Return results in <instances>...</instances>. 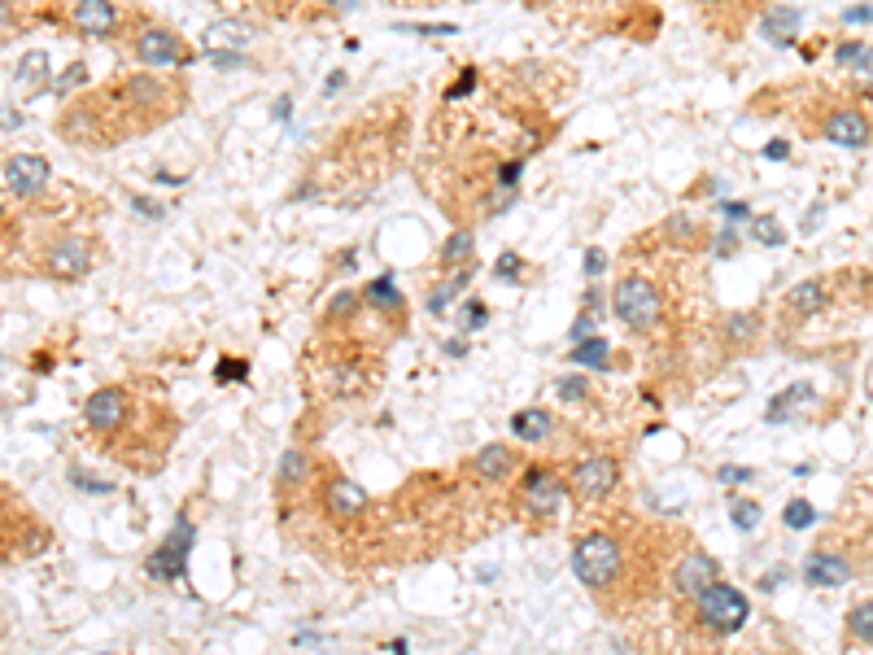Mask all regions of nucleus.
<instances>
[{
  "label": "nucleus",
  "mask_w": 873,
  "mask_h": 655,
  "mask_svg": "<svg viewBox=\"0 0 873 655\" xmlns=\"http://www.w3.org/2000/svg\"><path fill=\"white\" fill-rule=\"evenodd\" d=\"M572 577L581 581L585 590L603 594L620 586V577H625V546H620V538H612V533L594 529V533H581L577 546H572Z\"/></svg>",
  "instance_id": "nucleus-1"
},
{
  "label": "nucleus",
  "mask_w": 873,
  "mask_h": 655,
  "mask_svg": "<svg viewBox=\"0 0 873 655\" xmlns=\"http://www.w3.org/2000/svg\"><path fill=\"white\" fill-rule=\"evenodd\" d=\"M612 311L625 328H633L638 337H647V332H655L664 324V293L660 284L647 280L642 271H629V276L616 280L612 289Z\"/></svg>",
  "instance_id": "nucleus-2"
},
{
  "label": "nucleus",
  "mask_w": 873,
  "mask_h": 655,
  "mask_svg": "<svg viewBox=\"0 0 873 655\" xmlns=\"http://www.w3.org/2000/svg\"><path fill=\"white\" fill-rule=\"evenodd\" d=\"M808 136L830 140V145H843V149H869L873 145V118L860 110L856 101H821L817 110H812Z\"/></svg>",
  "instance_id": "nucleus-3"
},
{
  "label": "nucleus",
  "mask_w": 873,
  "mask_h": 655,
  "mask_svg": "<svg viewBox=\"0 0 873 655\" xmlns=\"http://www.w3.org/2000/svg\"><path fill=\"white\" fill-rule=\"evenodd\" d=\"M695 621L708 638H734L738 629L751 621V603L743 590H734L729 581H716L695 599Z\"/></svg>",
  "instance_id": "nucleus-4"
},
{
  "label": "nucleus",
  "mask_w": 873,
  "mask_h": 655,
  "mask_svg": "<svg viewBox=\"0 0 873 655\" xmlns=\"http://www.w3.org/2000/svg\"><path fill=\"white\" fill-rule=\"evenodd\" d=\"M516 503L529 511V516H542V520H550L559 507L568 503V481L559 476L555 468H524V476H520V490H516Z\"/></svg>",
  "instance_id": "nucleus-5"
},
{
  "label": "nucleus",
  "mask_w": 873,
  "mask_h": 655,
  "mask_svg": "<svg viewBox=\"0 0 873 655\" xmlns=\"http://www.w3.org/2000/svg\"><path fill=\"white\" fill-rule=\"evenodd\" d=\"M197 542V524L188 520V511L175 520V529L166 533V542H158V551L145 559V573L153 581H179L188 573V551H193Z\"/></svg>",
  "instance_id": "nucleus-6"
},
{
  "label": "nucleus",
  "mask_w": 873,
  "mask_h": 655,
  "mask_svg": "<svg viewBox=\"0 0 873 655\" xmlns=\"http://www.w3.org/2000/svg\"><path fill=\"white\" fill-rule=\"evenodd\" d=\"M131 57H136L140 66H149V70H166V66H188L193 62V49H188L175 31L149 22V27H140L136 40H131Z\"/></svg>",
  "instance_id": "nucleus-7"
},
{
  "label": "nucleus",
  "mask_w": 873,
  "mask_h": 655,
  "mask_svg": "<svg viewBox=\"0 0 873 655\" xmlns=\"http://www.w3.org/2000/svg\"><path fill=\"white\" fill-rule=\"evenodd\" d=\"M834 289H839V276H808L799 280L791 293L782 297V319L791 324H812L834 306Z\"/></svg>",
  "instance_id": "nucleus-8"
},
{
  "label": "nucleus",
  "mask_w": 873,
  "mask_h": 655,
  "mask_svg": "<svg viewBox=\"0 0 873 655\" xmlns=\"http://www.w3.org/2000/svg\"><path fill=\"white\" fill-rule=\"evenodd\" d=\"M92 262H97V249H92L88 236H57V241L44 249V271H49L53 280H79L92 271Z\"/></svg>",
  "instance_id": "nucleus-9"
},
{
  "label": "nucleus",
  "mask_w": 873,
  "mask_h": 655,
  "mask_svg": "<svg viewBox=\"0 0 873 655\" xmlns=\"http://www.w3.org/2000/svg\"><path fill=\"white\" fill-rule=\"evenodd\" d=\"M620 485V463L612 455H590L572 468V494L585 498V503H603L612 498V490Z\"/></svg>",
  "instance_id": "nucleus-10"
},
{
  "label": "nucleus",
  "mask_w": 873,
  "mask_h": 655,
  "mask_svg": "<svg viewBox=\"0 0 873 655\" xmlns=\"http://www.w3.org/2000/svg\"><path fill=\"white\" fill-rule=\"evenodd\" d=\"M127 407H131V393L123 385H105V389H97L88 402H83V424H88L97 437H110V433L123 428Z\"/></svg>",
  "instance_id": "nucleus-11"
},
{
  "label": "nucleus",
  "mask_w": 873,
  "mask_h": 655,
  "mask_svg": "<svg viewBox=\"0 0 873 655\" xmlns=\"http://www.w3.org/2000/svg\"><path fill=\"white\" fill-rule=\"evenodd\" d=\"M49 184H53V166H49V158H40V153H14V158L5 162V188L14 197L31 201Z\"/></svg>",
  "instance_id": "nucleus-12"
},
{
  "label": "nucleus",
  "mask_w": 873,
  "mask_h": 655,
  "mask_svg": "<svg viewBox=\"0 0 873 655\" xmlns=\"http://www.w3.org/2000/svg\"><path fill=\"white\" fill-rule=\"evenodd\" d=\"M856 577V564H852V555L843 551V546H834V542H825V546H817L808 559H804V581L808 586H847V581Z\"/></svg>",
  "instance_id": "nucleus-13"
},
{
  "label": "nucleus",
  "mask_w": 873,
  "mask_h": 655,
  "mask_svg": "<svg viewBox=\"0 0 873 655\" xmlns=\"http://www.w3.org/2000/svg\"><path fill=\"white\" fill-rule=\"evenodd\" d=\"M716 581H721V564H716L708 551H686L673 568V590L686 594V599H699V594L716 586Z\"/></svg>",
  "instance_id": "nucleus-14"
},
{
  "label": "nucleus",
  "mask_w": 873,
  "mask_h": 655,
  "mask_svg": "<svg viewBox=\"0 0 873 655\" xmlns=\"http://www.w3.org/2000/svg\"><path fill=\"white\" fill-rule=\"evenodd\" d=\"M70 22H75V31L88 35V40H110L118 31V22H123V9H118L114 0H75V5H70Z\"/></svg>",
  "instance_id": "nucleus-15"
},
{
  "label": "nucleus",
  "mask_w": 873,
  "mask_h": 655,
  "mask_svg": "<svg viewBox=\"0 0 873 655\" xmlns=\"http://www.w3.org/2000/svg\"><path fill=\"white\" fill-rule=\"evenodd\" d=\"M834 62H839V70L852 79L856 92L873 97V44L869 40H843L839 49H834Z\"/></svg>",
  "instance_id": "nucleus-16"
},
{
  "label": "nucleus",
  "mask_w": 873,
  "mask_h": 655,
  "mask_svg": "<svg viewBox=\"0 0 873 655\" xmlns=\"http://www.w3.org/2000/svg\"><path fill=\"white\" fill-rule=\"evenodd\" d=\"M516 468H520V455H516V446H507V442H489L472 455V476L476 481H489V485L516 476Z\"/></svg>",
  "instance_id": "nucleus-17"
},
{
  "label": "nucleus",
  "mask_w": 873,
  "mask_h": 655,
  "mask_svg": "<svg viewBox=\"0 0 873 655\" xmlns=\"http://www.w3.org/2000/svg\"><path fill=\"white\" fill-rule=\"evenodd\" d=\"M324 507L332 520H354L367 511V490L358 481H350V476H332L324 485Z\"/></svg>",
  "instance_id": "nucleus-18"
},
{
  "label": "nucleus",
  "mask_w": 873,
  "mask_h": 655,
  "mask_svg": "<svg viewBox=\"0 0 873 655\" xmlns=\"http://www.w3.org/2000/svg\"><path fill=\"white\" fill-rule=\"evenodd\" d=\"M363 302L372 306V311H380L385 319H393V324H406V293L398 289V284H393V276H376V280H367Z\"/></svg>",
  "instance_id": "nucleus-19"
},
{
  "label": "nucleus",
  "mask_w": 873,
  "mask_h": 655,
  "mask_svg": "<svg viewBox=\"0 0 873 655\" xmlns=\"http://www.w3.org/2000/svg\"><path fill=\"white\" fill-rule=\"evenodd\" d=\"M843 642L847 655H873V599L856 603L843 621Z\"/></svg>",
  "instance_id": "nucleus-20"
},
{
  "label": "nucleus",
  "mask_w": 873,
  "mask_h": 655,
  "mask_svg": "<svg viewBox=\"0 0 873 655\" xmlns=\"http://www.w3.org/2000/svg\"><path fill=\"white\" fill-rule=\"evenodd\" d=\"M437 267L441 271H463L476 267V232L472 228H454L437 249Z\"/></svg>",
  "instance_id": "nucleus-21"
},
{
  "label": "nucleus",
  "mask_w": 873,
  "mask_h": 655,
  "mask_svg": "<svg viewBox=\"0 0 873 655\" xmlns=\"http://www.w3.org/2000/svg\"><path fill=\"white\" fill-rule=\"evenodd\" d=\"M472 276H476V267L446 271V280H437V284H433V293H428V311H433V315H446L450 306L459 302V293L472 284Z\"/></svg>",
  "instance_id": "nucleus-22"
},
{
  "label": "nucleus",
  "mask_w": 873,
  "mask_h": 655,
  "mask_svg": "<svg viewBox=\"0 0 873 655\" xmlns=\"http://www.w3.org/2000/svg\"><path fill=\"white\" fill-rule=\"evenodd\" d=\"M550 428H555V420H550V411H542V407H524L511 415V437H516V442H546Z\"/></svg>",
  "instance_id": "nucleus-23"
},
{
  "label": "nucleus",
  "mask_w": 873,
  "mask_h": 655,
  "mask_svg": "<svg viewBox=\"0 0 873 655\" xmlns=\"http://www.w3.org/2000/svg\"><path fill=\"white\" fill-rule=\"evenodd\" d=\"M49 70H53V57L44 49H27L18 57L14 66V83L18 88H40V83H49Z\"/></svg>",
  "instance_id": "nucleus-24"
},
{
  "label": "nucleus",
  "mask_w": 873,
  "mask_h": 655,
  "mask_svg": "<svg viewBox=\"0 0 873 655\" xmlns=\"http://www.w3.org/2000/svg\"><path fill=\"white\" fill-rule=\"evenodd\" d=\"M812 398H817V389H812V385H804V380H799V385L782 389V393H777V398L769 402V411H764V420H769V424H782V420H791V415H795L799 407H804V402H812Z\"/></svg>",
  "instance_id": "nucleus-25"
},
{
  "label": "nucleus",
  "mask_w": 873,
  "mask_h": 655,
  "mask_svg": "<svg viewBox=\"0 0 873 655\" xmlns=\"http://www.w3.org/2000/svg\"><path fill=\"white\" fill-rule=\"evenodd\" d=\"M795 31H799V9H773V14L760 18V35L773 40L777 49H786L795 40Z\"/></svg>",
  "instance_id": "nucleus-26"
},
{
  "label": "nucleus",
  "mask_w": 873,
  "mask_h": 655,
  "mask_svg": "<svg viewBox=\"0 0 873 655\" xmlns=\"http://www.w3.org/2000/svg\"><path fill=\"white\" fill-rule=\"evenodd\" d=\"M572 363L603 372V367H612V341H607V337H585V341H577V345H572Z\"/></svg>",
  "instance_id": "nucleus-27"
},
{
  "label": "nucleus",
  "mask_w": 873,
  "mask_h": 655,
  "mask_svg": "<svg viewBox=\"0 0 873 655\" xmlns=\"http://www.w3.org/2000/svg\"><path fill=\"white\" fill-rule=\"evenodd\" d=\"M756 332H760V315L738 311V315H729V319H725L721 337H725V341H734V345H747V341H756Z\"/></svg>",
  "instance_id": "nucleus-28"
},
{
  "label": "nucleus",
  "mask_w": 873,
  "mask_h": 655,
  "mask_svg": "<svg viewBox=\"0 0 873 655\" xmlns=\"http://www.w3.org/2000/svg\"><path fill=\"white\" fill-rule=\"evenodd\" d=\"M358 306H363V289H341L337 297L328 302V311H324V324H345Z\"/></svg>",
  "instance_id": "nucleus-29"
},
{
  "label": "nucleus",
  "mask_w": 873,
  "mask_h": 655,
  "mask_svg": "<svg viewBox=\"0 0 873 655\" xmlns=\"http://www.w3.org/2000/svg\"><path fill=\"white\" fill-rule=\"evenodd\" d=\"M751 241L777 249V245H786V228L773 219V214H756V219H751Z\"/></svg>",
  "instance_id": "nucleus-30"
},
{
  "label": "nucleus",
  "mask_w": 873,
  "mask_h": 655,
  "mask_svg": "<svg viewBox=\"0 0 873 655\" xmlns=\"http://www.w3.org/2000/svg\"><path fill=\"white\" fill-rule=\"evenodd\" d=\"M249 35H254L249 27H241V22H227V18H223V22H214V27L206 31V49H219V44H245Z\"/></svg>",
  "instance_id": "nucleus-31"
},
{
  "label": "nucleus",
  "mask_w": 873,
  "mask_h": 655,
  "mask_svg": "<svg viewBox=\"0 0 873 655\" xmlns=\"http://www.w3.org/2000/svg\"><path fill=\"white\" fill-rule=\"evenodd\" d=\"M729 520H734V529L751 533L760 524V503H751V498H729Z\"/></svg>",
  "instance_id": "nucleus-32"
},
{
  "label": "nucleus",
  "mask_w": 873,
  "mask_h": 655,
  "mask_svg": "<svg viewBox=\"0 0 873 655\" xmlns=\"http://www.w3.org/2000/svg\"><path fill=\"white\" fill-rule=\"evenodd\" d=\"M782 524L786 529H812V524H817V507H812L808 498H795V503H786Z\"/></svg>",
  "instance_id": "nucleus-33"
},
{
  "label": "nucleus",
  "mask_w": 873,
  "mask_h": 655,
  "mask_svg": "<svg viewBox=\"0 0 873 655\" xmlns=\"http://www.w3.org/2000/svg\"><path fill=\"white\" fill-rule=\"evenodd\" d=\"M88 83V62H70L62 75L57 79H49V88L57 92V97H66V92H75V88H83Z\"/></svg>",
  "instance_id": "nucleus-34"
},
{
  "label": "nucleus",
  "mask_w": 873,
  "mask_h": 655,
  "mask_svg": "<svg viewBox=\"0 0 873 655\" xmlns=\"http://www.w3.org/2000/svg\"><path fill=\"white\" fill-rule=\"evenodd\" d=\"M664 228H668V236H673V241H681L686 249H699V241H703V236H699V228H695V219H690V214H673V219H668Z\"/></svg>",
  "instance_id": "nucleus-35"
},
{
  "label": "nucleus",
  "mask_w": 873,
  "mask_h": 655,
  "mask_svg": "<svg viewBox=\"0 0 873 655\" xmlns=\"http://www.w3.org/2000/svg\"><path fill=\"white\" fill-rule=\"evenodd\" d=\"M306 463H310V459L302 455V450H289V455L280 459V485H293V481H302V476H306Z\"/></svg>",
  "instance_id": "nucleus-36"
},
{
  "label": "nucleus",
  "mask_w": 873,
  "mask_h": 655,
  "mask_svg": "<svg viewBox=\"0 0 873 655\" xmlns=\"http://www.w3.org/2000/svg\"><path fill=\"white\" fill-rule=\"evenodd\" d=\"M555 393H559L564 402H585V398H590V380H585V376H564V380L555 385Z\"/></svg>",
  "instance_id": "nucleus-37"
},
{
  "label": "nucleus",
  "mask_w": 873,
  "mask_h": 655,
  "mask_svg": "<svg viewBox=\"0 0 873 655\" xmlns=\"http://www.w3.org/2000/svg\"><path fill=\"white\" fill-rule=\"evenodd\" d=\"M214 380H219V385H227V380H249V363L245 359H223L219 367H214Z\"/></svg>",
  "instance_id": "nucleus-38"
},
{
  "label": "nucleus",
  "mask_w": 873,
  "mask_h": 655,
  "mask_svg": "<svg viewBox=\"0 0 873 655\" xmlns=\"http://www.w3.org/2000/svg\"><path fill=\"white\" fill-rule=\"evenodd\" d=\"M738 249V232H734V223H721V232H716V241H712V254L716 258H729Z\"/></svg>",
  "instance_id": "nucleus-39"
},
{
  "label": "nucleus",
  "mask_w": 873,
  "mask_h": 655,
  "mask_svg": "<svg viewBox=\"0 0 873 655\" xmlns=\"http://www.w3.org/2000/svg\"><path fill=\"white\" fill-rule=\"evenodd\" d=\"M494 271L502 280H511V284H520L524 280V262H520V254H502L498 262H494Z\"/></svg>",
  "instance_id": "nucleus-40"
},
{
  "label": "nucleus",
  "mask_w": 873,
  "mask_h": 655,
  "mask_svg": "<svg viewBox=\"0 0 873 655\" xmlns=\"http://www.w3.org/2000/svg\"><path fill=\"white\" fill-rule=\"evenodd\" d=\"M594 324H599V315H590V311H581L577 319H572V332H568L572 345L585 341V337H594Z\"/></svg>",
  "instance_id": "nucleus-41"
},
{
  "label": "nucleus",
  "mask_w": 873,
  "mask_h": 655,
  "mask_svg": "<svg viewBox=\"0 0 873 655\" xmlns=\"http://www.w3.org/2000/svg\"><path fill=\"white\" fill-rule=\"evenodd\" d=\"M716 481H721V485H743V481H756V472H751V468H738V463H729V468L716 472Z\"/></svg>",
  "instance_id": "nucleus-42"
},
{
  "label": "nucleus",
  "mask_w": 873,
  "mask_h": 655,
  "mask_svg": "<svg viewBox=\"0 0 873 655\" xmlns=\"http://www.w3.org/2000/svg\"><path fill=\"white\" fill-rule=\"evenodd\" d=\"M476 79H481V70H463V75H459V83H454V88L446 92V101H459V97H468V92L476 88Z\"/></svg>",
  "instance_id": "nucleus-43"
},
{
  "label": "nucleus",
  "mask_w": 873,
  "mask_h": 655,
  "mask_svg": "<svg viewBox=\"0 0 873 655\" xmlns=\"http://www.w3.org/2000/svg\"><path fill=\"white\" fill-rule=\"evenodd\" d=\"M463 324H468V332H472V328H485V324H489V306H485V302H468V311H463Z\"/></svg>",
  "instance_id": "nucleus-44"
},
{
  "label": "nucleus",
  "mask_w": 873,
  "mask_h": 655,
  "mask_svg": "<svg viewBox=\"0 0 873 655\" xmlns=\"http://www.w3.org/2000/svg\"><path fill=\"white\" fill-rule=\"evenodd\" d=\"M70 481H75V485H79V490H92V494H110V490H114V485H110V481H97V476H83L79 468H75V472H70Z\"/></svg>",
  "instance_id": "nucleus-45"
},
{
  "label": "nucleus",
  "mask_w": 873,
  "mask_h": 655,
  "mask_svg": "<svg viewBox=\"0 0 873 655\" xmlns=\"http://www.w3.org/2000/svg\"><path fill=\"white\" fill-rule=\"evenodd\" d=\"M131 206L145 214V219H153V223H158L162 214H166V206H158V201H149V197H131Z\"/></svg>",
  "instance_id": "nucleus-46"
},
{
  "label": "nucleus",
  "mask_w": 873,
  "mask_h": 655,
  "mask_svg": "<svg viewBox=\"0 0 873 655\" xmlns=\"http://www.w3.org/2000/svg\"><path fill=\"white\" fill-rule=\"evenodd\" d=\"M607 271V254L603 249H590V254H585V276H603Z\"/></svg>",
  "instance_id": "nucleus-47"
},
{
  "label": "nucleus",
  "mask_w": 873,
  "mask_h": 655,
  "mask_svg": "<svg viewBox=\"0 0 873 655\" xmlns=\"http://www.w3.org/2000/svg\"><path fill=\"white\" fill-rule=\"evenodd\" d=\"M716 210H721L725 219H751V206H743V201H721Z\"/></svg>",
  "instance_id": "nucleus-48"
},
{
  "label": "nucleus",
  "mask_w": 873,
  "mask_h": 655,
  "mask_svg": "<svg viewBox=\"0 0 873 655\" xmlns=\"http://www.w3.org/2000/svg\"><path fill=\"white\" fill-rule=\"evenodd\" d=\"M843 22H847V27H856V22H873V5H856V9H847Z\"/></svg>",
  "instance_id": "nucleus-49"
},
{
  "label": "nucleus",
  "mask_w": 873,
  "mask_h": 655,
  "mask_svg": "<svg viewBox=\"0 0 873 655\" xmlns=\"http://www.w3.org/2000/svg\"><path fill=\"white\" fill-rule=\"evenodd\" d=\"M14 14H18L14 0H0V27H9V22H14Z\"/></svg>",
  "instance_id": "nucleus-50"
},
{
  "label": "nucleus",
  "mask_w": 873,
  "mask_h": 655,
  "mask_svg": "<svg viewBox=\"0 0 873 655\" xmlns=\"http://www.w3.org/2000/svg\"><path fill=\"white\" fill-rule=\"evenodd\" d=\"M341 88H345V75H341V70H337V75H328V88H324V92H328V97H332V92H341Z\"/></svg>",
  "instance_id": "nucleus-51"
},
{
  "label": "nucleus",
  "mask_w": 873,
  "mask_h": 655,
  "mask_svg": "<svg viewBox=\"0 0 873 655\" xmlns=\"http://www.w3.org/2000/svg\"><path fill=\"white\" fill-rule=\"evenodd\" d=\"M695 5H703V9H712V14H716V9H729L734 0H695Z\"/></svg>",
  "instance_id": "nucleus-52"
},
{
  "label": "nucleus",
  "mask_w": 873,
  "mask_h": 655,
  "mask_svg": "<svg viewBox=\"0 0 873 655\" xmlns=\"http://www.w3.org/2000/svg\"><path fill=\"white\" fill-rule=\"evenodd\" d=\"M5 223H9V219H5V210H0V232H5Z\"/></svg>",
  "instance_id": "nucleus-53"
},
{
  "label": "nucleus",
  "mask_w": 873,
  "mask_h": 655,
  "mask_svg": "<svg viewBox=\"0 0 873 655\" xmlns=\"http://www.w3.org/2000/svg\"><path fill=\"white\" fill-rule=\"evenodd\" d=\"M101 655H114V651H101Z\"/></svg>",
  "instance_id": "nucleus-54"
}]
</instances>
